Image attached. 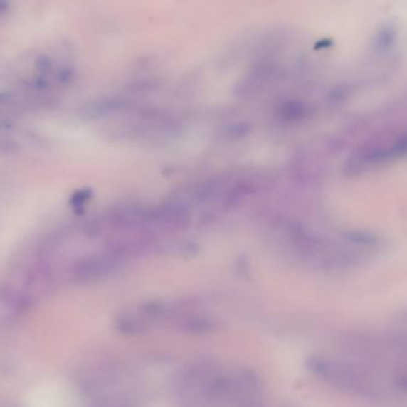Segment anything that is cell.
<instances>
[{
	"mask_svg": "<svg viewBox=\"0 0 407 407\" xmlns=\"http://www.w3.org/2000/svg\"><path fill=\"white\" fill-rule=\"evenodd\" d=\"M396 42V29L391 24H386L375 33L373 47L378 53H387L391 51Z\"/></svg>",
	"mask_w": 407,
	"mask_h": 407,
	"instance_id": "obj_2",
	"label": "cell"
},
{
	"mask_svg": "<svg viewBox=\"0 0 407 407\" xmlns=\"http://www.w3.org/2000/svg\"><path fill=\"white\" fill-rule=\"evenodd\" d=\"M173 391L179 407H254L263 405L265 398L256 371L210 356L187 362L173 380Z\"/></svg>",
	"mask_w": 407,
	"mask_h": 407,
	"instance_id": "obj_1",
	"label": "cell"
}]
</instances>
